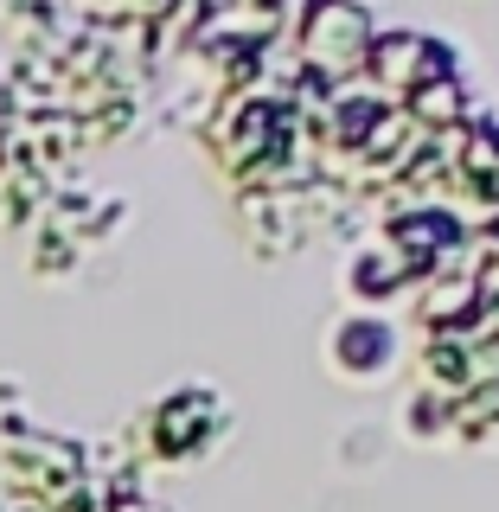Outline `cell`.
I'll return each instance as SVG.
<instances>
[{
	"instance_id": "cell-1",
	"label": "cell",
	"mask_w": 499,
	"mask_h": 512,
	"mask_svg": "<svg viewBox=\"0 0 499 512\" xmlns=\"http://www.w3.org/2000/svg\"><path fill=\"white\" fill-rule=\"evenodd\" d=\"M333 352H340L346 372H378V365L391 359V327H378V320H346V327L333 333Z\"/></svg>"
}]
</instances>
